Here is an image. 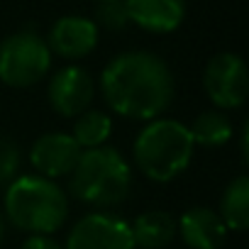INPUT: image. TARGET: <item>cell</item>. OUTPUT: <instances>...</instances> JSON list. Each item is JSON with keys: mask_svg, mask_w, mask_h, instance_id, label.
<instances>
[{"mask_svg": "<svg viewBox=\"0 0 249 249\" xmlns=\"http://www.w3.org/2000/svg\"><path fill=\"white\" fill-rule=\"evenodd\" d=\"M5 217L22 232L52 234L69 217V198L59 183L44 176H18L5 191Z\"/></svg>", "mask_w": 249, "mask_h": 249, "instance_id": "obj_2", "label": "cell"}, {"mask_svg": "<svg viewBox=\"0 0 249 249\" xmlns=\"http://www.w3.org/2000/svg\"><path fill=\"white\" fill-rule=\"evenodd\" d=\"M3 237H5V217L0 215V242H3Z\"/></svg>", "mask_w": 249, "mask_h": 249, "instance_id": "obj_21", "label": "cell"}, {"mask_svg": "<svg viewBox=\"0 0 249 249\" xmlns=\"http://www.w3.org/2000/svg\"><path fill=\"white\" fill-rule=\"evenodd\" d=\"M100 93L115 115L149 122L169 110L174 76L166 61L152 52H122L103 69Z\"/></svg>", "mask_w": 249, "mask_h": 249, "instance_id": "obj_1", "label": "cell"}, {"mask_svg": "<svg viewBox=\"0 0 249 249\" xmlns=\"http://www.w3.org/2000/svg\"><path fill=\"white\" fill-rule=\"evenodd\" d=\"M203 88L217 107L222 110L242 107L249 95V71L244 59L232 52L215 54L205 66Z\"/></svg>", "mask_w": 249, "mask_h": 249, "instance_id": "obj_6", "label": "cell"}, {"mask_svg": "<svg viewBox=\"0 0 249 249\" xmlns=\"http://www.w3.org/2000/svg\"><path fill=\"white\" fill-rule=\"evenodd\" d=\"M64 249H137V247L130 222L110 213H90L83 215L71 227Z\"/></svg>", "mask_w": 249, "mask_h": 249, "instance_id": "obj_7", "label": "cell"}, {"mask_svg": "<svg viewBox=\"0 0 249 249\" xmlns=\"http://www.w3.org/2000/svg\"><path fill=\"white\" fill-rule=\"evenodd\" d=\"M130 227H132L135 247L142 249H164L176 237V220L164 210L142 213Z\"/></svg>", "mask_w": 249, "mask_h": 249, "instance_id": "obj_13", "label": "cell"}, {"mask_svg": "<svg viewBox=\"0 0 249 249\" xmlns=\"http://www.w3.org/2000/svg\"><path fill=\"white\" fill-rule=\"evenodd\" d=\"M69 176L71 193L81 203L95 208L120 205L132 191V169L127 159L112 147L83 149Z\"/></svg>", "mask_w": 249, "mask_h": 249, "instance_id": "obj_4", "label": "cell"}, {"mask_svg": "<svg viewBox=\"0 0 249 249\" xmlns=\"http://www.w3.org/2000/svg\"><path fill=\"white\" fill-rule=\"evenodd\" d=\"M176 232L191 249H222L227 227L220 215L210 208H191L176 222Z\"/></svg>", "mask_w": 249, "mask_h": 249, "instance_id": "obj_11", "label": "cell"}, {"mask_svg": "<svg viewBox=\"0 0 249 249\" xmlns=\"http://www.w3.org/2000/svg\"><path fill=\"white\" fill-rule=\"evenodd\" d=\"M20 169V149L10 140H0V186H8Z\"/></svg>", "mask_w": 249, "mask_h": 249, "instance_id": "obj_18", "label": "cell"}, {"mask_svg": "<svg viewBox=\"0 0 249 249\" xmlns=\"http://www.w3.org/2000/svg\"><path fill=\"white\" fill-rule=\"evenodd\" d=\"M93 22L98 27H105V30H122L124 25L130 22L124 0H103V3H98Z\"/></svg>", "mask_w": 249, "mask_h": 249, "instance_id": "obj_17", "label": "cell"}, {"mask_svg": "<svg viewBox=\"0 0 249 249\" xmlns=\"http://www.w3.org/2000/svg\"><path fill=\"white\" fill-rule=\"evenodd\" d=\"M93 76L81 66H66L49 81V105L61 117H78L93 103Z\"/></svg>", "mask_w": 249, "mask_h": 249, "instance_id": "obj_8", "label": "cell"}, {"mask_svg": "<svg viewBox=\"0 0 249 249\" xmlns=\"http://www.w3.org/2000/svg\"><path fill=\"white\" fill-rule=\"evenodd\" d=\"M112 135V117L100 110H86L76 117L71 137L81 149H95L105 147L107 137Z\"/></svg>", "mask_w": 249, "mask_h": 249, "instance_id": "obj_16", "label": "cell"}, {"mask_svg": "<svg viewBox=\"0 0 249 249\" xmlns=\"http://www.w3.org/2000/svg\"><path fill=\"white\" fill-rule=\"evenodd\" d=\"M247 140H249V124H244V127H242V137H239V144H242V161L249 159V154H247Z\"/></svg>", "mask_w": 249, "mask_h": 249, "instance_id": "obj_20", "label": "cell"}, {"mask_svg": "<svg viewBox=\"0 0 249 249\" xmlns=\"http://www.w3.org/2000/svg\"><path fill=\"white\" fill-rule=\"evenodd\" d=\"M188 130H191L193 144H200V147H222L232 140V132H234L230 117L217 110L200 112Z\"/></svg>", "mask_w": 249, "mask_h": 249, "instance_id": "obj_15", "label": "cell"}, {"mask_svg": "<svg viewBox=\"0 0 249 249\" xmlns=\"http://www.w3.org/2000/svg\"><path fill=\"white\" fill-rule=\"evenodd\" d=\"M81 147L66 132H49L42 135L30 149V164L44 178H61L73 171L81 157Z\"/></svg>", "mask_w": 249, "mask_h": 249, "instance_id": "obj_9", "label": "cell"}, {"mask_svg": "<svg viewBox=\"0 0 249 249\" xmlns=\"http://www.w3.org/2000/svg\"><path fill=\"white\" fill-rule=\"evenodd\" d=\"M52 69V49L37 32L22 30L0 42V81L13 88L39 83Z\"/></svg>", "mask_w": 249, "mask_h": 249, "instance_id": "obj_5", "label": "cell"}, {"mask_svg": "<svg viewBox=\"0 0 249 249\" xmlns=\"http://www.w3.org/2000/svg\"><path fill=\"white\" fill-rule=\"evenodd\" d=\"M47 44L61 59H83L98 47V25L83 15L59 18L49 30Z\"/></svg>", "mask_w": 249, "mask_h": 249, "instance_id": "obj_10", "label": "cell"}, {"mask_svg": "<svg viewBox=\"0 0 249 249\" xmlns=\"http://www.w3.org/2000/svg\"><path fill=\"white\" fill-rule=\"evenodd\" d=\"M22 249H64V247L49 234H30L25 239Z\"/></svg>", "mask_w": 249, "mask_h": 249, "instance_id": "obj_19", "label": "cell"}, {"mask_svg": "<svg viewBox=\"0 0 249 249\" xmlns=\"http://www.w3.org/2000/svg\"><path fill=\"white\" fill-rule=\"evenodd\" d=\"M95 3H103V0H95Z\"/></svg>", "mask_w": 249, "mask_h": 249, "instance_id": "obj_22", "label": "cell"}, {"mask_svg": "<svg viewBox=\"0 0 249 249\" xmlns=\"http://www.w3.org/2000/svg\"><path fill=\"white\" fill-rule=\"evenodd\" d=\"M191 130L178 120L154 117L135 140V164L137 169L157 183H169L178 178L193 159Z\"/></svg>", "mask_w": 249, "mask_h": 249, "instance_id": "obj_3", "label": "cell"}, {"mask_svg": "<svg viewBox=\"0 0 249 249\" xmlns=\"http://www.w3.org/2000/svg\"><path fill=\"white\" fill-rule=\"evenodd\" d=\"M220 220L232 232H244L249 227V178L237 176L220 198Z\"/></svg>", "mask_w": 249, "mask_h": 249, "instance_id": "obj_14", "label": "cell"}, {"mask_svg": "<svg viewBox=\"0 0 249 249\" xmlns=\"http://www.w3.org/2000/svg\"><path fill=\"white\" fill-rule=\"evenodd\" d=\"M130 20L157 35L174 32L186 18V0H124Z\"/></svg>", "mask_w": 249, "mask_h": 249, "instance_id": "obj_12", "label": "cell"}]
</instances>
